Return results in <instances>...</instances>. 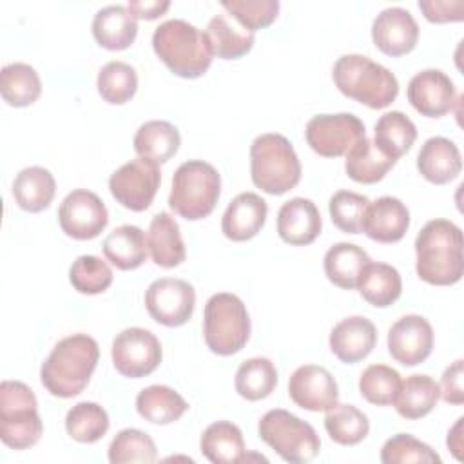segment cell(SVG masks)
Wrapping results in <instances>:
<instances>
[{
    "label": "cell",
    "mask_w": 464,
    "mask_h": 464,
    "mask_svg": "<svg viewBox=\"0 0 464 464\" xmlns=\"http://www.w3.org/2000/svg\"><path fill=\"white\" fill-rule=\"evenodd\" d=\"M100 359L98 343L87 334H72L54 344L40 368L44 388L60 399L80 395Z\"/></svg>",
    "instance_id": "1"
},
{
    "label": "cell",
    "mask_w": 464,
    "mask_h": 464,
    "mask_svg": "<svg viewBox=\"0 0 464 464\" xmlns=\"http://www.w3.org/2000/svg\"><path fill=\"white\" fill-rule=\"evenodd\" d=\"M417 276L437 286L460 281L464 272L462 230L450 219L428 221L415 237Z\"/></svg>",
    "instance_id": "2"
},
{
    "label": "cell",
    "mask_w": 464,
    "mask_h": 464,
    "mask_svg": "<svg viewBox=\"0 0 464 464\" xmlns=\"http://www.w3.org/2000/svg\"><path fill=\"white\" fill-rule=\"evenodd\" d=\"M152 49L170 72L190 80L205 74L214 56L205 33L181 18L167 20L154 29Z\"/></svg>",
    "instance_id": "3"
},
{
    "label": "cell",
    "mask_w": 464,
    "mask_h": 464,
    "mask_svg": "<svg viewBox=\"0 0 464 464\" xmlns=\"http://www.w3.org/2000/svg\"><path fill=\"white\" fill-rule=\"evenodd\" d=\"M335 87L370 109L388 107L399 94L395 74L364 54H343L332 69Z\"/></svg>",
    "instance_id": "4"
},
{
    "label": "cell",
    "mask_w": 464,
    "mask_h": 464,
    "mask_svg": "<svg viewBox=\"0 0 464 464\" xmlns=\"http://www.w3.org/2000/svg\"><path fill=\"white\" fill-rule=\"evenodd\" d=\"M250 178L257 188L272 196H281L301 181V161L283 134L266 132L252 141Z\"/></svg>",
    "instance_id": "5"
},
{
    "label": "cell",
    "mask_w": 464,
    "mask_h": 464,
    "mask_svg": "<svg viewBox=\"0 0 464 464\" xmlns=\"http://www.w3.org/2000/svg\"><path fill=\"white\" fill-rule=\"evenodd\" d=\"M221 194L219 172L203 160L183 161L174 176L169 194V207L188 221L207 218Z\"/></svg>",
    "instance_id": "6"
},
{
    "label": "cell",
    "mask_w": 464,
    "mask_h": 464,
    "mask_svg": "<svg viewBox=\"0 0 464 464\" xmlns=\"http://www.w3.org/2000/svg\"><path fill=\"white\" fill-rule=\"evenodd\" d=\"M44 431L33 390L20 381L0 384V437L11 450H29Z\"/></svg>",
    "instance_id": "7"
},
{
    "label": "cell",
    "mask_w": 464,
    "mask_h": 464,
    "mask_svg": "<svg viewBox=\"0 0 464 464\" xmlns=\"http://www.w3.org/2000/svg\"><path fill=\"white\" fill-rule=\"evenodd\" d=\"M203 337L218 355L243 350L250 337V317L236 294L219 292L208 297L203 312Z\"/></svg>",
    "instance_id": "8"
},
{
    "label": "cell",
    "mask_w": 464,
    "mask_h": 464,
    "mask_svg": "<svg viewBox=\"0 0 464 464\" xmlns=\"http://www.w3.org/2000/svg\"><path fill=\"white\" fill-rule=\"evenodd\" d=\"M257 433L283 460L290 464H304L319 455L321 440L312 424L286 410L266 411L259 424Z\"/></svg>",
    "instance_id": "9"
},
{
    "label": "cell",
    "mask_w": 464,
    "mask_h": 464,
    "mask_svg": "<svg viewBox=\"0 0 464 464\" xmlns=\"http://www.w3.org/2000/svg\"><path fill=\"white\" fill-rule=\"evenodd\" d=\"M161 183L160 165L147 160L136 158L123 163L109 178V190L112 198L125 208L141 212L150 207Z\"/></svg>",
    "instance_id": "10"
},
{
    "label": "cell",
    "mask_w": 464,
    "mask_h": 464,
    "mask_svg": "<svg viewBox=\"0 0 464 464\" xmlns=\"http://www.w3.org/2000/svg\"><path fill=\"white\" fill-rule=\"evenodd\" d=\"M364 136L362 120L352 112L317 114L304 127L306 143L323 158L344 156Z\"/></svg>",
    "instance_id": "11"
},
{
    "label": "cell",
    "mask_w": 464,
    "mask_h": 464,
    "mask_svg": "<svg viewBox=\"0 0 464 464\" xmlns=\"http://www.w3.org/2000/svg\"><path fill=\"white\" fill-rule=\"evenodd\" d=\"M111 355L118 373L129 379H141L160 366L163 352L150 330L130 326L114 337Z\"/></svg>",
    "instance_id": "12"
},
{
    "label": "cell",
    "mask_w": 464,
    "mask_h": 464,
    "mask_svg": "<svg viewBox=\"0 0 464 464\" xmlns=\"http://www.w3.org/2000/svg\"><path fill=\"white\" fill-rule=\"evenodd\" d=\"M145 306L156 323L169 328L181 326L194 314V286L188 281L176 277L156 279L145 292Z\"/></svg>",
    "instance_id": "13"
},
{
    "label": "cell",
    "mask_w": 464,
    "mask_h": 464,
    "mask_svg": "<svg viewBox=\"0 0 464 464\" xmlns=\"http://www.w3.org/2000/svg\"><path fill=\"white\" fill-rule=\"evenodd\" d=\"M58 223L72 239H94L107 227L109 212L98 194L76 188L63 198L58 208Z\"/></svg>",
    "instance_id": "14"
},
{
    "label": "cell",
    "mask_w": 464,
    "mask_h": 464,
    "mask_svg": "<svg viewBox=\"0 0 464 464\" xmlns=\"http://www.w3.org/2000/svg\"><path fill=\"white\" fill-rule=\"evenodd\" d=\"M433 350V328L422 315L397 319L388 332V352L402 366L424 362Z\"/></svg>",
    "instance_id": "15"
},
{
    "label": "cell",
    "mask_w": 464,
    "mask_h": 464,
    "mask_svg": "<svg viewBox=\"0 0 464 464\" xmlns=\"http://www.w3.org/2000/svg\"><path fill=\"white\" fill-rule=\"evenodd\" d=\"M411 107L428 118L448 114L457 102V89L451 78L440 69H424L417 72L406 89Z\"/></svg>",
    "instance_id": "16"
},
{
    "label": "cell",
    "mask_w": 464,
    "mask_h": 464,
    "mask_svg": "<svg viewBox=\"0 0 464 464\" xmlns=\"http://www.w3.org/2000/svg\"><path fill=\"white\" fill-rule=\"evenodd\" d=\"M288 395L303 410L326 411L337 404L339 388L324 366L303 364L290 375Z\"/></svg>",
    "instance_id": "17"
},
{
    "label": "cell",
    "mask_w": 464,
    "mask_h": 464,
    "mask_svg": "<svg viewBox=\"0 0 464 464\" xmlns=\"http://www.w3.org/2000/svg\"><path fill=\"white\" fill-rule=\"evenodd\" d=\"M372 40L381 53L402 56L415 49L419 25L408 9L386 7L373 18Z\"/></svg>",
    "instance_id": "18"
},
{
    "label": "cell",
    "mask_w": 464,
    "mask_h": 464,
    "mask_svg": "<svg viewBox=\"0 0 464 464\" xmlns=\"http://www.w3.org/2000/svg\"><path fill=\"white\" fill-rule=\"evenodd\" d=\"M410 227V210L408 207L393 196H381L375 201H370L361 230L377 243H397L404 237Z\"/></svg>",
    "instance_id": "19"
},
{
    "label": "cell",
    "mask_w": 464,
    "mask_h": 464,
    "mask_svg": "<svg viewBox=\"0 0 464 464\" xmlns=\"http://www.w3.org/2000/svg\"><path fill=\"white\" fill-rule=\"evenodd\" d=\"M323 219L312 199L292 198L285 201L277 212V234L294 246H304L321 234Z\"/></svg>",
    "instance_id": "20"
},
{
    "label": "cell",
    "mask_w": 464,
    "mask_h": 464,
    "mask_svg": "<svg viewBox=\"0 0 464 464\" xmlns=\"http://www.w3.org/2000/svg\"><path fill=\"white\" fill-rule=\"evenodd\" d=\"M375 324L362 315L346 317L330 332V350L341 362L346 364H355L368 357L375 348Z\"/></svg>",
    "instance_id": "21"
},
{
    "label": "cell",
    "mask_w": 464,
    "mask_h": 464,
    "mask_svg": "<svg viewBox=\"0 0 464 464\" xmlns=\"http://www.w3.org/2000/svg\"><path fill=\"white\" fill-rule=\"evenodd\" d=\"M268 205L256 192L237 194L221 218V230L230 241H248L259 234L266 221Z\"/></svg>",
    "instance_id": "22"
},
{
    "label": "cell",
    "mask_w": 464,
    "mask_h": 464,
    "mask_svg": "<svg viewBox=\"0 0 464 464\" xmlns=\"http://www.w3.org/2000/svg\"><path fill=\"white\" fill-rule=\"evenodd\" d=\"M417 169L420 176L433 185L450 183L460 174V150L451 140L444 136H433L422 143L417 154Z\"/></svg>",
    "instance_id": "23"
},
{
    "label": "cell",
    "mask_w": 464,
    "mask_h": 464,
    "mask_svg": "<svg viewBox=\"0 0 464 464\" xmlns=\"http://www.w3.org/2000/svg\"><path fill=\"white\" fill-rule=\"evenodd\" d=\"M138 34L136 16L125 5H105L92 18V36L109 51H123Z\"/></svg>",
    "instance_id": "24"
},
{
    "label": "cell",
    "mask_w": 464,
    "mask_h": 464,
    "mask_svg": "<svg viewBox=\"0 0 464 464\" xmlns=\"http://www.w3.org/2000/svg\"><path fill=\"white\" fill-rule=\"evenodd\" d=\"M147 246L152 261L163 268H174L187 257L179 225L167 212H158L149 225Z\"/></svg>",
    "instance_id": "25"
},
{
    "label": "cell",
    "mask_w": 464,
    "mask_h": 464,
    "mask_svg": "<svg viewBox=\"0 0 464 464\" xmlns=\"http://www.w3.org/2000/svg\"><path fill=\"white\" fill-rule=\"evenodd\" d=\"M103 256L118 270H134L147 259L149 246L145 232L136 225L116 227L103 239Z\"/></svg>",
    "instance_id": "26"
},
{
    "label": "cell",
    "mask_w": 464,
    "mask_h": 464,
    "mask_svg": "<svg viewBox=\"0 0 464 464\" xmlns=\"http://www.w3.org/2000/svg\"><path fill=\"white\" fill-rule=\"evenodd\" d=\"M199 450L214 464H237L246 460L243 433L228 420L208 424L199 439Z\"/></svg>",
    "instance_id": "27"
},
{
    "label": "cell",
    "mask_w": 464,
    "mask_h": 464,
    "mask_svg": "<svg viewBox=\"0 0 464 464\" xmlns=\"http://www.w3.org/2000/svg\"><path fill=\"white\" fill-rule=\"evenodd\" d=\"M355 288L359 290L362 299L372 306L386 308L401 297L402 279L395 266L370 261L362 268Z\"/></svg>",
    "instance_id": "28"
},
{
    "label": "cell",
    "mask_w": 464,
    "mask_h": 464,
    "mask_svg": "<svg viewBox=\"0 0 464 464\" xmlns=\"http://www.w3.org/2000/svg\"><path fill=\"white\" fill-rule=\"evenodd\" d=\"M13 198L22 210L42 212L47 208L56 192L53 174L38 165L22 169L13 181Z\"/></svg>",
    "instance_id": "29"
},
{
    "label": "cell",
    "mask_w": 464,
    "mask_h": 464,
    "mask_svg": "<svg viewBox=\"0 0 464 464\" xmlns=\"http://www.w3.org/2000/svg\"><path fill=\"white\" fill-rule=\"evenodd\" d=\"M134 150L140 158H147L158 165L167 163L179 149V130L165 120H150L140 125L134 134Z\"/></svg>",
    "instance_id": "30"
},
{
    "label": "cell",
    "mask_w": 464,
    "mask_h": 464,
    "mask_svg": "<svg viewBox=\"0 0 464 464\" xmlns=\"http://www.w3.org/2000/svg\"><path fill=\"white\" fill-rule=\"evenodd\" d=\"M417 140L415 123L401 111L384 112L373 129V145L390 160L397 161Z\"/></svg>",
    "instance_id": "31"
},
{
    "label": "cell",
    "mask_w": 464,
    "mask_h": 464,
    "mask_svg": "<svg viewBox=\"0 0 464 464\" xmlns=\"http://www.w3.org/2000/svg\"><path fill=\"white\" fill-rule=\"evenodd\" d=\"M370 261L372 259L366 250L353 243L341 241L326 250L323 266L330 283L339 288L352 290L357 286V279Z\"/></svg>",
    "instance_id": "32"
},
{
    "label": "cell",
    "mask_w": 464,
    "mask_h": 464,
    "mask_svg": "<svg viewBox=\"0 0 464 464\" xmlns=\"http://www.w3.org/2000/svg\"><path fill=\"white\" fill-rule=\"evenodd\" d=\"M136 410L145 420L165 426L181 419V415L188 410V404L170 386L150 384L138 393Z\"/></svg>",
    "instance_id": "33"
},
{
    "label": "cell",
    "mask_w": 464,
    "mask_h": 464,
    "mask_svg": "<svg viewBox=\"0 0 464 464\" xmlns=\"http://www.w3.org/2000/svg\"><path fill=\"white\" fill-rule=\"evenodd\" d=\"M439 399V384L430 375L415 373L401 382L393 404L401 417L408 420H417L420 417H426L437 406Z\"/></svg>",
    "instance_id": "34"
},
{
    "label": "cell",
    "mask_w": 464,
    "mask_h": 464,
    "mask_svg": "<svg viewBox=\"0 0 464 464\" xmlns=\"http://www.w3.org/2000/svg\"><path fill=\"white\" fill-rule=\"evenodd\" d=\"M205 36L210 44L212 54L223 60L241 58L254 45V33L232 22L228 14L212 16L207 25Z\"/></svg>",
    "instance_id": "35"
},
{
    "label": "cell",
    "mask_w": 464,
    "mask_h": 464,
    "mask_svg": "<svg viewBox=\"0 0 464 464\" xmlns=\"http://www.w3.org/2000/svg\"><path fill=\"white\" fill-rule=\"evenodd\" d=\"M393 165H395V161L386 158L373 145V141L368 140L366 136L362 140H359L346 152V160H344L346 174L353 181L364 183V185H372V183L381 181Z\"/></svg>",
    "instance_id": "36"
},
{
    "label": "cell",
    "mask_w": 464,
    "mask_h": 464,
    "mask_svg": "<svg viewBox=\"0 0 464 464\" xmlns=\"http://www.w3.org/2000/svg\"><path fill=\"white\" fill-rule=\"evenodd\" d=\"M0 91L7 105L27 107L38 100L42 92V82L33 65L14 62L2 67Z\"/></svg>",
    "instance_id": "37"
},
{
    "label": "cell",
    "mask_w": 464,
    "mask_h": 464,
    "mask_svg": "<svg viewBox=\"0 0 464 464\" xmlns=\"http://www.w3.org/2000/svg\"><path fill=\"white\" fill-rule=\"evenodd\" d=\"M236 392L246 401L266 399L277 386V370L266 357H252L239 364L234 379Z\"/></svg>",
    "instance_id": "38"
},
{
    "label": "cell",
    "mask_w": 464,
    "mask_h": 464,
    "mask_svg": "<svg viewBox=\"0 0 464 464\" xmlns=\"http://www.w3.org/2000/svg\"><path fill=\"white\" fill-rule=\"evenodd\" d=\"M324 430L328 437L341 446H355L370 431L368 417L353 404H335L326 410Z\"/></svg>",
    "instance_id": "39"
},
{
    "label": "cell",
    "mask_w": 464,
    "mask_h": 464,
    "mask_svg": "<svg viewBox=\"0 0 464 464\" xmlns=\"http://www.w3.org/2000/svg\"><path fill=\"white\" fill-rule=\"evenodd\" d=\"M65 430L82 444L98 442L109 430V415L96 402H78L65 415Z\"/></svg>",
    "instance_id": "40"
},
{
    "label": "cell",
    "mask_w": 464,
    "mask_h": 464,
    "mask_svg": "<svg viewBox=\"0 0 464 464\" xmlns=\"http://www.w3.org/2000/svg\"><path fill=\"white\" fill-rule=\"evenodd\" d=\"M96 87L100 96L107 103L123 105L136 94L138 74L132 65L120 60H112L100 69Z\"/></svg>",
    "instance_id": "41"
},
{
    "label": "cell",
    "mask_w": 464,
    "mask_h": 464,
    "mask_svg": "<svg viewBox=\"0 0 464 464\" xmlns=\"http://www.w3.org/2000/svg\"><path fill=\"white\" fill-rule=\"evenodd\" d=\"M158 457L156 444L149 433L138 428H125L116 433L109 446L111 464H129V462H154Z\"/></svg>",
    "instance_id": "42"
},
{
    "label": "cell",
    "mask_w": 464,
    "mask_h": 464,
    "mask_svg": "<svg viewBox=\"0 0 464 464\" xmlns=\"http://www.w3.org/2000/svg\"><path fill=\"white\" fill-rule=\"evenodd\" d=\"M401 382L399 372L392 366L370 364L359 377V392L370 404L388 406L393 404Z\"/></svg>",
    "instance_id": "43"
},
{
    "label": "cell",
    "mask_w": 464,
    "mask_h": 464,
    "mask_svg": "<svg viewBox=\"0 0 464 464\" xmlns=\"http://www.w3.org/2000/svg\"><path fill=\"white\" fill-rule=\"evenodd\" d=\"M69 281L80 294L94 295L105 292L112 285V270L98 256H80L69 268Z\"/></svg>",
    "instance_id": "44"
},
{
    "label": "cell",
    "mask_w": 464,
    "mask_h": 464,
    "mask_svg": "<svg viewBox=\"0 0 464 464\" xmlns=\"http://www.w3.org/2000/svg\"><path fill=\"white\" fill-rule=\"evenodd\" d=\"M381 462L384 464H440V457L426 442L410 433H397L390 437L381 450Z\"/></svg>",
    "instance_id": "45"
},
{
    "label": "cell",
    "mask_w": 464,
    "mask_h": 464,
    "mask_svg": "<svg viewBox=\"0 0 464 464\" xmlns=\"http://www.w3.org/2000/svg\"><path fill=\"white\" fill-rule=\"evenodd\" d=\"M370 199L352 190H337L328 201V212L334 225L346 234H359L362 216Z\"/></svg>",
    "instance_id": "46"
},
{
    "label": "cell",
    "mask_w": 464,
    "mask_h": 464,
    "mask_svg": "<svg viewBox=\"0 0 464 464\" xmlns=\"http://www.w3.org/2000/svg\"><path fill=\"white\" fill-rule=\"evenodd\" d=\"M221 7L252 33L270 25L279 13L277 0H223Z\"/></svg>",
    "instance_id": "47"
},
{
    "label": "cell",
    "mask_w": 464,
    "mask_h": 464,
    "mask_svg": "<svg viewBox=\"0 0 464 464\" xmlns=\"http://www.w3.org/2000/svg\"><path fill=\"white\" fill-rule=\"evenodd\" d=\"M419 9L424 13V18L433 24L460 22L464 18L462 0H419Z\"/></svg>",
    "instance_id": "48"
},
{
    "label": "cell",
    "mask_w": 464,
    "mask_h": 464,
    "mask_svg": "<svg viewBox=\"0 0 464 464\" xmlns=\"http://www.w3.org/2000/svg\"><path fill=\"white\" fill-rule=\"evenodd\" d=\"M462 368L464 361L457 359L453 364H450L440 379V397L444 402L459 406L464 402V388H462Z\"/></svg>",
    "instance_id": "49"
},
{
    "label": "cell",
    "mask_w": 464,
    "mask_h": 464,
    "mask_svg": "<svg viewBox=\"0 0 464 464\" xmlns=\"http://www.w3.org/2000/svg\"><path fill=\"white\" fill-rule=\"evenodd\" d=\"M170 7L169 0H129L127 9L141 20H156Z\"/></svg>",
    "instance_id": "50"
},
{
    "label": "cell",
    "mask_w": 464,
    "mask_h": 464,
    "mask_svg": "<svg viewBox=\"0 0 464 464\" xmlns=\"http://www.w3.org/2000/svg\"><path fill=\"white\" fill-rule=\"evenodd\" d=\"M462 420H464L462 417L457 419V422L448 431V439H446V444H448V448L451 450V453L455 455L457 460L462 459V455H460V450H462Z\"/></svg>",
    "instance_id": "51"
}]
</instances>
